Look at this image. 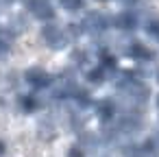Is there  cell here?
<instances>
[{
  "mask_svg": "<svg viewBox=\"0 0 159 157\" xmlns=\"http://www.w3.org/2000/svg\"><path fill=\"white\" fill-rule=\"evenodd\" d=\"M20 107H22L24 113H33V111L39 107V103H37V98H33V96H24V98L20 100Z\"/></svg>",
  "mask_w": 159,
  "mask_h": 157,
  "instance_id": "2",
  "label": "cell"
},
{
  "mask_svg": "<svg viewBox=\"0 0 159 157\" xmlns=\"http://www.w3.org/2000/svg\"><path fill=\"white\" fill-rule=\"evenodd\" d=\"M24 81L33 87H48L50 85V74L42 68H29L24 74Z\"/></svg>",
  "mask_w": 159,
  "mask_h": 157,
  "instance_id": "1",
  "label": "cell"
},
{
  "mask_svg": "<svg viewBox=\"0 0 159 157\" xmlns=\"http://www.w3.org/2000/svg\"><path fill=\"white\" fill-rule=\"evenodd\" d=\"M66 157H87V153H85V148H83L81 144H72V146L68 148Z\"/></svg>",
  "mask_w": 159,
  "mask_h": 157,
  "instance_id": "3",
  "label": "cell"
},
{
  "mask_svg": "<svg viewBox=\"0 0 159 157\" xmlns=\"http://www.w3.org/2000/svg\"><path fill=\"white\" fill-rule=\"evenodd\" d=\"M155 109H157V113H159V94L155 96Z\"/></svg>",
  "mask_w": 159,
  "mask_h": 157,
  "instance_id": "5",
  "label": "cell"
},
{
  "mask_svg": "<svg viewBox=\"0 0 159 157\" xmlns=\"http://www.w3.org/2000/svg\"><path fill=\"white\" fill-rule=\"evenodd\" d=\"M5 153H7V146H5V142H2V140H0V157H2Z\"/></svg>",
  "mask_w": 159,
  "mask_h": 157,
  "instance_id": "4",
  "label": "cell"
}]
</instances>
